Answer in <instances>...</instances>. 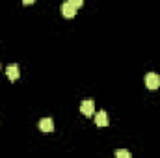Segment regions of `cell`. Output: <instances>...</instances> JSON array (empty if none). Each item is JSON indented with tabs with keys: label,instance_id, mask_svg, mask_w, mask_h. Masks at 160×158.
<instances>
[{
	"label": "cell",
	"instance_id": "obj_8",
	"mask_svg": "<svg viewBox=\"0 0 160 158\" xmlns=\"http://www.w3.org/2000/svg\"><path fill=\"white\" fill-rule=\"evenodd\" d=\"M69 2H71V4H73V6H75L77 9H78V7H82V6H84V0H69Z\"/></svg>",
	"mask_w": 160,
	"mask_h": 158
},
{
	"label": "cell",
	"instance_id": "obj_3",
	"mask_svg": "<svg viewBox=\"0 0 160 158\" xmlns=\"http://www.w3.org/2000/svg\"><path fill=\"white\" fill-rule=\"evenodd\" d=\"M145 86H147V89H158L160 87V77L157 73H149V75L145 77Z\"/></svg>",
	"mask_w": 160,
	"mask_h": 158
},
{
	"label": "cell",
	"instance_id": "obj_5",
	"mask_svg": "<svg viewBox=\"0 0 160 158\" xmlns=\"http://www.w3.org/2000/svg\"><path fill=\"white\" fill-rule=\"evenodd\" d=\"M95 125H97V126H106V125H108V116H106L104 110H101V112L95 114Z\"/></svg>",
	"mask_w": 160,
	"mask_h": 158
},
{
	"label": "cell",
	"instance_id": "obj_1",
	"mask_svg": "<svg viewBox=\"0 0 160 158\" xmlns=\"http://www.w3.org/2000/svg\"><path fill=\"white\" fill-rule=\"evenodd\" d=\"M80 114H84L86 117H91V116L95 114V104H93L91 99H86V101L80 104Z\"/></svg>",
	"mask_w": 160,
	"mask_h": 158
},
{
	"label": "cell",
	"instance_id": "obj_7",
	"mask_svg": "<svg viewBox=\"0 0 160 158\" xmlns=\"http://www.w3.org/2000/svg\"><path fill=\"white\" fill-rule=\"evenodd\" d=\"M116 156H118V158H130V151L119 149V151H116Z\"/></svg>",
	"mask_w": 160,
	"mask_h": 158
},
{
	"label": "cell",
	"instance_id": "obj_6",
	"mask_svg": "<svg viewBox=\"0 0 160 158\" xmlns=\"http://www.w3.org/2000/svg\"><path fill=\"white\" fill-rule=\"evenodd\" d=\"M6 75H8L9 80H17L21 73H19V67H17L15 63H11V65H8V69H6Z\"/></svg>",
	"mask_w": 160,
	"mask_h": 158
},
{
	"label": "cell",
	"instance_id": "obj_2",
	"mask_svg": "<svg viewBox=\"0 0 160 158\" xmlns=\"http://www.w3.org/2000/svg\"><path fill=\"white\" fill-rule=\"evenodd\" d=\"M60 9H62V15L63 17H67V19H73L75 15H77V7L67 0V2H63L62 6H60Z\"/></svg>",
	"mask_w": 160,
	"mask_h": 158
},
{
	"label": "cell",
	"instance_id": "obj_9",
	"mask_svg": "<svg viewBox=\"0 0 160 158\" xmlns=\"http://www.w3.org/2000/svg\"><path fill=\"white\" fill-rule=\"evenodd\" d=\"M36 0H22V4H26V6H30V4H34Z\"/></svg>",
	"mask_w": 160,
	"mask_h": 158
},
{
	"label": "cell",
	"instance_id": "obj_4",
	"mask_svg": "<svg viewBox=\"0 0 160 158\" xmlns=\"http://www.w3.org/2000/svg\"><path fill=\"white\" fill-rule=\"evenodd\" d=\"M39 130L41 132H54V121L50 117H45L39 121Z\"/></svg>",
	"mask_w": 160,
	"mask_h": 158
}]
</instances>
